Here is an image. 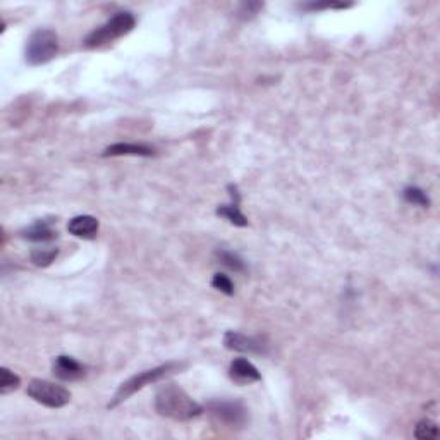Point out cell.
Here are the masks:
<instances>
[{
  "instance_id": "1",
  "label": "cell",
  "mask_w": 440,
  "mask_h": 440,
  "mask_svg": "<svg viewBox=\"0 0 440 440\" xmlns=\"http://www.w3.org/2000/svg\"><path fill=\"white\" fill-rule=\"evenodd\" d=\"M155 411L160 416L176 420V422H188L202 415L203 408L196 401H193V397H189L188 392L179 385L167 384L158 389Z\"/></svg>"
},
{
  "instance_id": "2",
  "label": "cell",
  "mask_w": 440,
  "mask_h": 440,
  "mask_svg": "<svg viewBox=\"0 0 440 440\" xmlns=\"http://www.w3.org/2000/svg\"><path fill=\"white\" fill-rule=\"evenodd\" d=\"M134 26H136V18H134L133 13H129V11L115 13L109 21H105L102 26L95 28L93 32L84 38V48H100L103 45L112 44V41L119 40V38L126 37L127 33L133 32Z\"/></svg>"
},
{
  "instance_id": "3",
  "label": "cell",
  "mask_w": 440,
  "mask_h": 440,
  "mask_svg": "<svg viewBox=\"0 0 440 440\" xmlns=\"http://www.w3.org/2000/svg\"><path fill=\"white\" fill-rule=\"evenodd\" d=\"M183 363H176V361H169L165 363V365H160L157 366V368H152V370H145V372L138 373V375L127 378L126 382H122L121 387L117 389V392L114 394V397H112L109 408H115L119 406L121 403H124V401L129 399L133 394H136L138 391H141V389H145L146 385H152L155 384V382L160 380V378H164L165 375H169V373L172 372H177V370L183 368Z\"/></svg>"
},
{
  "instance_id": "4",
  "label": "cell",
  "mask_w": 440,
  "mask_h": 440,
  "mask_svg": "<svg viewBox=\"0 0 440 440\" xmlns=\"http://www.w3.org/2000/svg\"><path fill=\"white\" fill-rule=\"evenodd\" d=\"M59 52V37L53 30L40 28L32 33L26 44V63L30 65H41L47 64Z\"/></svg>"
},
{
  "instance_id": "5",
  "label": "cell",
  "mask_w": 440,
  "mask_h": 440,
  "mask_svg": "<svg viewBox=\"0 0 440 440\" xmlns=\"http://www.w3.org/2000/svg\"><path fill=\"white\" fill-rule=\"evenodd\" d=\"M26 394L32 397L37 403L44 404L47 408H64L65 404L71 401V392L63 385H57L53 382L48 380H40V378H34L30 382Z\"/></svg>"
},
{
  "instance_id": "6",
  "label": "cell",
  "mask_w": 440,
  "mask_h": 440,
  "mask_svg": "<svg viewBox=\"0 0 440 440\" xmlns=\"http://www.w3.org/2000/svg\"><path fill=\"white\" fill-rule=\"evenodd\" d=\"M207 408L215 420L227 427H242L248 422V409L239 399H214Z\"/></svg>"
},
{
  "instance_id": "7",
  "label": "cell",
  "mask_w": 440,
  "mask_h": 440,
  "mask_svg": "<svg viewBox=\"0 0 440 440\" xmlns=\"http://www.w3.org/2000/svg\"><path fill=\"white\" fill-rule=\"evenodd\" d=\"M224 346L231 351L248 354H268V342L264 337H253V335H245L241 332L229 330L224 335Z\"/></svg>"
},
{
  "instance_id": "8",
  "label": "cell",
  "mask_w": 440,
  "mask_h": 440,
  "mask_svg": "<svg viewBox=\"0 0 440 440\" xmlns=\"http://www.w3.org/2000/svg\"><path fill=\"white\" fill-rule=\"evenodd\" d=\"M53 375L64 382H72V380H79L81 377H84L86 373V368L84 365H81L78 360L71 356H57L56 361H53Z\"/></svg>"
},
{
  "instance_id": "9",
  "label": "cell",
  "mask_w": 440,
  "mask_h": 440,
  "mask_svg": "<svg viewBox=\"0 0 440 440\" xmlns=\"http://www.w3.org/2000/svg\"><path fill=\"white\" fill-rule=\"evenodd\" d=\"M229 377L239 385H248L253 382H260L261 375L257 366L246 358H236L229 366Z\"/></svg>"
},
{
  "instance_id": "10",
  "label": "cell",
  "mask_w": 440,
  "mask_h": 440,
  "mask_svg": "<svg viewBox=\"0 0 440 440\" xmlns=\"http://www.w3.org/2000/svg\"><path fill=\"white\" fill-rule=\"evenodd\" d=\"M231 189V196H233V203L229 205H222V207L217 208V215L219 217H224L229 220L233 226H238V227H246L248 226V219L245 217V214L241 212V208H239V202H241V195H239L238 188L233 186L231 184L229 186Z\"/></svg>"
},
{
  "instance_id": "11",
  "label": "cell",
  "mask_w": 440,
  "mask_h": 440,
  "mask_svg": "<svg viewBox=\"0 0 440 440\" xmlns=\"http://www.w3.org/2000/svg\"><path fill=\"white\" fill-rule=\"evenodd\" d=\"M98 220L91 215H78V217H72L67 224L69 234L81 239H93L98 234Z\"/></svg>"
},
{
  "instance_id": "12",
  "label": "cell",
  "mask_w": 440,
  "mask_h": 440,
  "mask_svg": "<svg viewBox=\"0 0 440 440\" xmlns=\"http://www.w3.org/2000/svg\"><path fill=\"white\" fill-rule=\"evenodd\" d=\"M103 157H122V155H134V157H152L155 155V150L146 145H138V143H115V145L107 146L102 153Z\"/></svg>"
},
{
  "instance_id": "13",
  "label": "cell",
  "mask_w": 440,
  "mask_h": 440,
  "mask_svg": "<svg viewBox=\"0 0 440 440\" xmlns=\"http://www.w3.org/2000/svg\"><path fill=\"white\" fill-rule=\"evenodd\" d=\"M21 238L33 242H48L57 238V231L53 229L52 224H50L48 220H38L33 226L21 231Z\"/></svg>"
},
{
  "instance_id": "14",
  "label": "cell",
  "mask_w": 440,
  "mask_h": 440,
  "mask_svg": "<svg viewBox=\"0 0 440 440\" xmlns=\"http://www.w3.org/2000/svg\"><path fill=\"white\" fill-rule=\"evenodd\" d=\"M217 258L220 260V264L226 265L227 268L234 270V272H245L246 264L242 261V258L236 254L234 252H227V250H219Z\"/></svg>"
},
{
  "instance_id": "15",
  "label": "cell",
  "mask_w": 440,
  "mask_h": 440,
  "mask_svg": "<svg viewBox=\"0 0 440 440\" xmlns=\"http://www.w3.org/2000/svg\"><path fill=\"white\" fill-rule=\"evenodd\" d=\"M403 196H404V200H406L408 203L416 205V207H422V208L430 207V198H428L427 193H425L422 188L408 186L403 191Z\"/></svg>"
},
{
  "instance_id": "16",
  "label": "cell",
  "mask_w": 440,
  "mask_h": 440,
  "mask_svg": "<svg viewBox=\"0 0 440 440\" xmlns=\"http://www.w3.org/2000/svg\"><path fill=\"white\" fill-rule=\"evenodd\" d=\"M21 385V378H19L16 373L11 372L9 368H2L0 370V394H9Z\"/></svg>"
},
{
  "instance_id": "17",
  "label": "cell",
  "mask_w": 440,
  "mask_h": 440,
  "mask_svg": "<svg viewBox=\"0 0 440 440\" xmlns=\"http://www.w3.org/2000/svg\"><path fill=\"white\" fill-rule=\"evenodd\" d=\"M59 250L57 248H38L32 252V261L37 267H48L52 261H56Z\"/></svg>"
},
{
  "instance_id": "18",
  "label": "cell",
  "mask_w": 440,
  "mask_h": 440,
  "mask_svg": "<svg viewBox=\"0 0 440 440\" xmlns=\"http://www.w3.org/2000/svg\"><path fill=\"white\" fill-rule=\"evenodd\" d=\"M440 435L437 423H434L432 420H422L416 425V430H415V437L420 440H432V439H437Z\"/></svg>"
},
{
  "instance_id": "19",
  "label": "cell",
  "mask_w": 440,
  "mask_h": 440,
  "mask_svg": "<svg viewBox=\"0 0 440 440\" xmlns=\"http://www.w3.org/2000/svg\"><path fill=\"white\" fill-rule=\"evenodd\" d=\"M212 285H214L217 291L224 292V295H227V296L234 295V284H233V280L226 276V273H220V272L215 273L214 279H212Z\"/></svg>"
},
{
  "instance_id": "20",
  "label": "cell",
  "mask_w": 440,
  "mask_h": 440,
  "mask_svg": "<svg viewBox=\"0 0 440 440\" xmlns=\"http://www.w3.org/2000/svg\"><path fill=\"white\" fill-rule=\"evenodd\" d=\"M304 11H320V9H346V7H351V4H342V2H325V4H318V2H308L303 4Z\"/></svg>"
},
{
  "instance_id": "21",
  "label": "cell",
  "mask_w": 440,
  "mask_h": 440,
  "mask_svg": "<svg viewBox=\"0 0 440 440\" xmlns=\"http://www.w3.org/2000/svg\"><path fill=\"white\" fill-rule=\"evenodd\" d=\"M261 9V4H242L241 6V11H239V14H242V18H252L257 14V11Z\"/></svg>"
}]
</instances>
